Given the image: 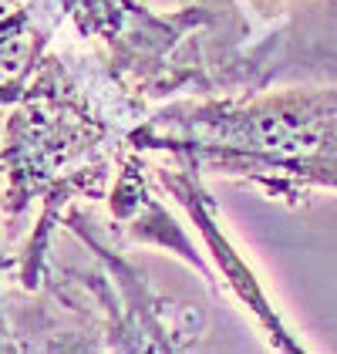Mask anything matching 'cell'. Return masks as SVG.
I'll use <instances>...</instances> for the list:
<instances>
[{
  "mask_svg": "<svg viewBox=\"0 0 337 354\" xmlns=\"http://www.w3.org/2000/svg\"><path fill=\"white\" fill-rule=\"evenodd\" d=\"M253 3H260L263 14H273V3H277V0H253Z\"/></svg>",
  "mask_w": 337,
  "mask_h": 354,
  "instance_id": "cell-1",
  "label": "cell"
}]
</instances>
